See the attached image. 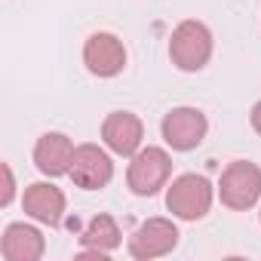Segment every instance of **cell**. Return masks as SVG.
Returning a JSON list of instances; mask_svg holds the SVG:
<instances>
[{"instance_id":"cell-8","label":"cell","mask_w":261,"mask_h":261,"mask_svg":"<svg viewBox=\"0 0 261 261\" xmlns=\"http://www.w3.org/2000/svg\"><path fill=\"white\" fill-rule=\"evenodd\" d=\"M71 181L83 191H101L114 178V160L98 145H77L74 163H71Z\"/></svg>"},{"instance_id":"cell-5","label":"cell","mask_w":261,"mask_h":261,"mask_svg":"<svg viewBox=\"0 0 261 261\" xmlns=\"http://www.w3.org/2000/svg\"><path fill=\"white\" fill-rule=\"evenodd\" d=\"M206 133H209V120H206V114L200 108L181 105V108H172L169 114H163V120H160L163 142L172 151H181V154L200 148L206 142Z\"/></svg>"},{"instance_id":"cell-10","label":"cell","mask_w":261,"mask_h":261,"mask_svg":"<svg viewBox=\"0 0 261 261\" xmlns=\"http://www.w3.org/2000/svg\"><path fill=\"white\" fill-rule=\"evenodd\" d=\"M22 209L28 218H34L37 224H46V227H59L62 218H65V209H68V200L62 194V188L49 185V181H34L25 188V197H22Z\"/></svg>"},{"instance_id":"cell-13","label":"cell","mask_w":261,"mask_h":261,"mask_svg":"<svg viewBox=\"0 0 261 261\" xmlns=\"http://www.w3.org/2000/svg\"><path fill=\"white\" fill-rule=\"evenodd\" d=\"M80 243H83V249L98 252V255L108 261V255H111V252L123 243V233H120L117 218H114V215H95V218L83 227Z\"/></svg>"},{"instance_id":"cell-1","label":"cell","mask_w":261,"mask_h":261,"mask_svg":"<svg viewBox=\"0 0 261 261\" xmlns=\"http://www.w3.org/2000/svg\"><path fill=\"white\" fill-rule=\"evenodd\" d=\"M212 46V31L200 19H185L175 25L169 37V62L185 74H197L209 65Z\"/></svg>"},{"instance_id":"cell-7","label":"cell","mask_w":261,"mask_h":261,"mask_svg":"<svg viewBox=\"0 0 261 261\" xmlns=\"http://www.w3.org/2000/svg\"><path fill=\"white\" fill-rule=\"evenodd\" d=\"M83 65L92 77H117L126 68V46L117 34L111 31H95L83 43Z\"/></svg>"},{"instance_id":"cell-12","label":"cell","mask_w":261,"mask_h":261,"mask_svg":"<svg viewBox=\"0 0 261 261\" xmlns=\"http://www.w3.org/2000/svg\"><path fill=\"white\" fill-rule=\"evenodd\" d=\"M46 252V240L34 224L16 221L0 237V255L4 261H40Z\"/></svg>"},{"instance_id":"cell-14","label":"cell","mask_w":261,"mask_h":261,"mask_svg":"<svg viewBox=\"0 0 261 261\" xmlns=\"http://www.w3.org/2000/svg\"><path fill=\"white\" fill-rule=\"evenodd\" d=\"M0 169H4V194H0V206H10L13 203V194H16V178H13L10 163H4Z\"/></svg>"},{"instance_id":"cell-4","label":"cell","mask_w":261,"mask_h":261,"mask_svg":"<svg viewBox=\"0 0 261 261\" xmlns=\"http://www.w3.org/2000/svg\"><path fill=\"white\" fill-rule=\"evenodd\" d=\"M218 200L233 212H246L261 200V166L252 160H233L218 178Z\"/></svg>"},{"instance_id":"cell-6","label":"cell","mask_w":261,"mask_h":261,"mask_svg":"<svg viewBox=\"0 0 261 261\" xmlns=\"http://www.w3.org/2000/svg\"><path fill=\"white\" fill-rule=\"evenodd\" d=\"M178 237H181V233H178L175 221L157 215V218L142 221V224L133 230L126 249H129V255H133L136 261H154V258L169 255V252L178 246Z\"/></svg>"},{"instance_id":"cell-9","label":"cell","mask_w":261,"mask_h":261,"mask_svg":"<svg viewBox=\"0 0 261 261\" xmlns=\"http://www.w3.org/2000/svg\"><path fill=\"white\" fill-rule=\"evenodd\" d=\"M101 142L117 157H133L145 142V123L133 111H111L101 120Z\"/></svg>"},{"instance_id":"cell-3","label":"cell","mask_w":261,"mask_h":261,"mask_svg":"<svg viewBox=\"0 0 261 261\" xmlns=\"http://www.w3.org/2000/svg\"><path fill=\"white\" fill-rule=\"evenodd\" d=\"M169 175H172V157L157 145H142L129 157L126 185L136 197H154L169 185Z\"/></svg>"},{"instance_id":"cell-15","label":"cell","mask_w":261,"mask_h":261,"mask_svg":"<svg viewBox=\"0 0 261 261\" xmlns=\"http://www.w3.org/2000/svg\"><path fill=\"white\" fill-rule=\"evenodd\" d=\"M249 123H252V129L261 136V101H255L252 105V111H249Z\"/></svg>"},{"instance_id":"cell-2","label":"cell","mask_w":261,"mask_h":261,"mask_svg":"<svg viewBox=\"0 0 261 261\" xmlns=\"http://www.w3.org/2000/svg\"><path fill=\"white\" fill-rule=\"evenodd\" d=\"M212 200H215V188L206 175L185 172V175L172 178V185H166V209L178 221L206 218L212 209Z\"/></svg>"},{"instance_id":"cell-11","label":"cell","mask_w":261,"mask_h":261,"mask_svg":"<svg viewBox=\"0 0 261 261\" xmlns=\"http://www.w3.org/2000/svg\"><path fill=\"white\" fill-rule=\"evenodd\" d=\"M74 151H77V145L65 133H43L34 145V166L49 178L68 175L71 163H74Z\"/></svg>"}]
</instances>
